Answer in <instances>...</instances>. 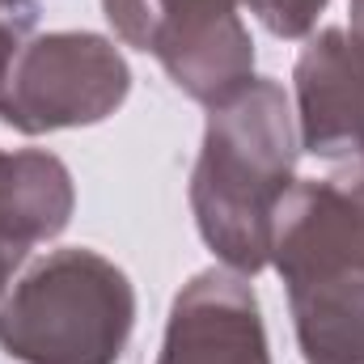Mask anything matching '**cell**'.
Returning <instances> with one entry per match:
<instances>
[{"instance_id":"cell-1","label":"cell","mask_w":364,"mask_h":364,"mask_svg":"<svg viewBox=\"0 0 364 364\" xmlns=\"http://www.w3.org/2000/svg\"><path fill=\"white\" fill-rule=\"evenodd\" d=\"M296 114L279 81L250 85L208 106L199 161L191 170V212L203 246L237 275L272 267L275 212L296 182Z\"/></svg>"},{"instance_id":"cell-2","label":"cell","mask_w":364,"mask_h":364,"mask_svg":"<svg viewBox=\"0 0 364 364\" xmlns=\"http://www.w3.org/2000/svg\"><path fill=\"white\" fill-rule=\"evenodd\" d=\"M272 267L305 364H364V161L292 182L275 212Z\"/></svg>"},{"instance_id":"cell-3","label":"cell","mask_w":364,"mask_h":364,"mask_svg":"<svg viewBox=\"0 0 364 364\" xmlns=\"http://www.w3.org/2000/svg\"><path fill=\"white\" fill-rule=\"evenodd\" d=\"M136 331V288L85 246L38 259L0 301V348L17 364H119Z\"/></svg>"},{"instance_id":"cell-4","label":"cell","mask_w":364,"mask_h":364,"mask_svg":"<svg viewBox=\"0 0 364 364\" xmlns=\"http://www.w3.org/2000/svg\"><path fill=\"white\" fill-rule=\"evenodd\" d=\"M132 93V68L114 38L90 30H51L34 34L4 85L0 123L21 136H47L68 127L106 123Z\"/></svg>"},{"instance_id":"cell-5","label":"cell","mask_w":364,"mask_h":364,"mask_svg":"<svg viewBox=\"0 0 364 364\" xmlns=\"http://www.w3.org/2000/svg\"><path fill=\"white\" fill-rule=\"evenodd\" d=\"M242 0H102L119 43L153 55L191 102L216 106L255 81Z\"/></svg>"},{"instance_id":"cell-6","label":"cell","mask_w":364,"mask_h":364,"mask_svg":"<svg viewBox=\"0 0 364 364\" xmlns=\"http://www.w3.org/2000/svg\"><path fill=\"white\" fill-rule=\"evenodd\" d=\"M157 364H272L250 279L229 267L191 275L170 305Z\"/></svg>"},{"instance_id":"cell-7","label":"cell","mask_w":364,"mask_h":364,"mask_svg":"<svg viewBox=\"0 0 364 364\" xmlns=\"http://www.w3.org/2000/svg\"><path fill=\"white\" fill-rule=\"evenodd\" d=\"M296 136L326 161H364V47L343 26L305 38L296 68Z\"/></svg>"},{"instance_id":"cell-8","label":"cell","mask_w":364,"mask_h":364,"mask_svg":"<svg viewBox=\"0 0 364 364\" xmlns=\"http://www.w3.org/2000/svg\"><path fill=\"white\" fill-rule=\"evenodd\" d=\"M73 208H77V186L55 153L47 149L0 153V301L26 255L68 229Z\"/></svg>"},{"instance_id":"cell-9","label":"cell","mask_w":364,"mask_h":364,"mask_svg":"<svg viewBox=\"0 0 364 364\" xmlns=\"http://www.w3.org/2000/svg\"><path fill=\"white\" fill-rule=\"evenodd\" d=\"M275 38H309L331 0H242Z\"/></svg>"},{"instance_id":"cell-10","label":"cell","mask_w":364,"mask_h":364,"mask_svg":"<svg viewBox=\"0 0 364 364\" xmlns=\"http://www.w3.org/2000/svg\"><path fill=\"white\" fill-rule=\"evenodd\" d=\"M34 21H38V13H4L0 9V85H4L17 51L34 38Z\"/></svg>"},{"instance_id":"cell-11","label":"cell","mask_w":364,"mask_h":364,"mask_svg":"<svg viewBox=\"0 0 364 364\" xmlns=\"http://www.w3.org/2000/svg\"><path fill=\"white\" fill-rule=\"evenodd\" d=\"M348 17H352V26H348L352 38L364 47V0H348Z\"/></svg>"},{"instance_id":"cell-12","label":"cell","mask_w":364,"mask_h":364,"mask_svg":"<svg viewBox=\"0 0 364 364\" xmlns=\"http://www.w3.org/2000/svg\"><path fill=\"white\" fill-rule=\"evenodd\" d=\"M0 9H4V13H38L34 0H0Z\"/></svg>"}]
</instances>
